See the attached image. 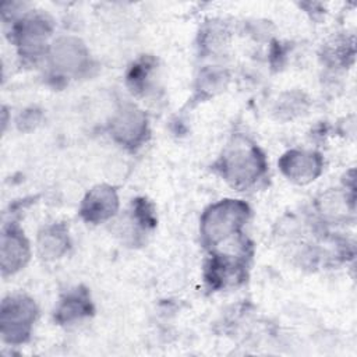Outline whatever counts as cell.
Masks as SVG:
<instances>
[{"label": "cell", "instance_id": "6da1fadb", "mask_svg": "<svg viewBox=\"0 0 357 357\" xmlns=\"http://www.w3.org/2000/svg\"><path fill=\"white\" fill-rule=\"evenodd\" d=\"M215 169L234 188L247 190L266 172L264 152L244 137H236L223 149Z\"/></svg>", "mask_w": 357, "mask_h": 357}, {"label": "cell", "instance_id": "7a4b0ae2", "mask_svg": "<svg viewBox=\"0 0 357 357\" xmlns=\"http://www.w3.org/2000/svg\"><path fill=\"white\" fill-rule=\"evenodd\" d=\"M250 213V206L241 199L226 198L209 205L204 211L199 225L204 245L213 251L222 243L240 236Z\"/></svg>", "mask_w": 357, "mask_h": 357}, {"label": "cell", "instance_id": "3957f363", "mask_svg": "<svg viewBox=\"0 0 357 357\" xmlns=\"http://www.w3.org/2000/svg\"><path fill=\"white\" fill-rule=\"evenodd\" d=\"M38 317L35 301L26 294H10L0 307V333L8 344H22L29 340Z\"/></svg>", "mask_w": 357, "mask_h": 357}, {"label": "cell", "instance_id": "277c9868", "mask_svg": "<svg viewBox=\"0 0 357 357\" xmlns=\"http://www.w3.org/2000/svg\"><path fill=\"white\" fill-rule=\"evenodd\" d=\"M53 29L50 18L40 13H31L13 25L11 39L20 56L35 61L46 52V42Z\"/></svg>", "mask_w": 357, "mask_h": 357}, {"label": "cell", "instance_id": "5b68a950", "mask_svg": "<svg viewBox=\"0 0 357 357\" xmlns=\"http://www.w3.org/2000/svg\"><path fill=\"white\" fill-rule=\"evenodd\" d=\"M148 134V119L135 105H123L112 119L110 135L124 148L131 151L139 148L146 141Z\"/></svg>", "mask_w": 357, "mask_h": 357}, {"label": "cell", "instance_id": "8992f818", "mask_svg": "<svg viewBox=\"0 0 357 357\" xmlns=\"http://www.w3.org/2000/svg\"><path fill=\"white\" fill-rule=\"evenodd\" d=\"M243 252L237 257L213 252L205 265V280L213 290L226 287L227 284H237L245 279L247 257Z\"/></svg>", "mask_w": 357, "mask_h": 357}, {"label": "cell", "instance_id": "52a82bcc", "mask_svg": "<svg viewBox=\"0 0 357 357\" xmlns=\"http://www.w3.org/2000/svg\"><path fill=\"white\" fill-rule=\"evenodd\" d=\"M31 257L29 241L17 223H7L0 238V266L4 276L22 269Z\"/></svg>", "mask_w": 357, "mask_h": 357}, {"label": "cell", "instance_id": "ba28073f", "mask_svg": "<svg viewBox=\"0 0 357 357\" xmlns=\"http://www.w3.org/2000/svg\"><path fill=\"white\" fill-rule=\"evenodd\" d=\"M119 209V195L114 187L98 184L84 197L79 215L88 223H102L116 215Z\"/></svg>", "mask_w": 357, "mask_h": 357}, {"label": "cell", "instance_id": "9c48e42d", "mask_svg": "<svg viewBox=\"0 0 357 357\" xmlns=\"http://www.w3.org/2000/svg\"><path fill=\"white\" fill-rule=\"evenodd\" d=\"M282 173L297 184H308L314 181L324 167L322 156L317 152L291 149L279 159Z\"/></svg>", "mask_w": 357, "mask_h": 357}, {"label": "cell", "instance_id": "30bf717a", "mask_svg": "<svg viewBox=\"0 0 357 357\" xmlns=\"http://www.w3.org/2000/svg\"><path fill=\"white\" fill-rule=\"evenodd\" d=\"M52 66L64 73L78 75L89 66V53L77 38H60L50 47Z\"/></svg>", "mask_w": 357, "mask_h": 357}, {"label": "cell", "instance_id": "8fae6325", "mask_svg": "<svg viewBox=\"0 0 357 357\" xmlns=\"http://www.w3.org/2000/svg\"><path fill=\"white\" fill-rule=\"evenodd\" d=\"M93 303L86 287L77 286L68 290L54 310V321L59 325L71 324L93 314Z\"/></svg>", "mask_w": 357, "mask_h": 357}, {"label": "cell", "instance_id": "7c38bea8", "mask_svg": "<svg viewBox=\"0 0 357 357\" xmlns=\"http://www.w3.org/2000/svg\"><path fill=\"white\" fill-rule=\"evenodd\" d=\"M70 248L68 229L64 223H52L38 233V251L42 258L53 261L63 257Z\"/></svg>", "mask_w": 357, "mask_h": 357}, {"label": "cell", "instance_id": "4fadbf2b", "mask_svg": "<svg viewBox=\"0 0 357 357\" xmlns=\"http://www.w3.org/2000/svg\"><path fill=\"white\" fill-rule=\"evenodd\" d=\"M153 64L155 60L151 56H144L130 67L127 73V85L132 92L138 93L145 89V82Z\"/></svg>", "mask_w": 357, "mask_h": 357}, {"label": "cell", "instance_id": "5bb4252c", "mask_svg": "<svg viewBox=\"0 0 357 357\" xmlns=\"http://www.w3.org/2000/svg\"><path fill=\"white\" fill-rule=\"evenodd\" d=\"M132 219H135V223L144 230H149L156 226L155 209L146 198H135L132 201Z\"/></svg>", "mask_w": 357, "mask_h": 357}]
</instances>
